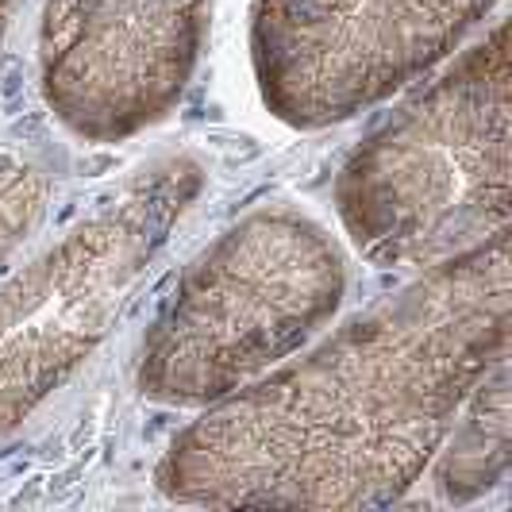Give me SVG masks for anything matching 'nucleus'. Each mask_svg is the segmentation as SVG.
<instances>
[{
    "instance_id": "1",
    "label": "nucleus",
    "mask_w": 512,
    "mask_h": 512,
    "mask_svg": "<svg viewBox=\"0 0 512 512\" xmlns=\"http://www.w3.org/2000/svg\"><path fill=\"white\" fill-rule=\"evenodd\" d=\"M509 355V228L420 270L297 362L208 405L154 486L212 509H385Z\"/></svg>"
},
{
    "instance_id": "2",
    "label": "nucleus",
    "mask_w": 512,
    "mask_h": 512,
    "mask_svg": "<svg viewBox=\"0 0 512 512\" xmlns=\"http://www.w3.org/2000/svg\"><path fill=\"white\" fill-rule=\"evenodd\" d=\"M335 212L378 270H432L509 228V20H497L347 154Z\"/></svg>"
},
{
    "instance_id": "3",
    "label": "nucleus",
    "mask_w": 512,
    "mask_h": 512,
    "mask_svg": "<svg viewBox=\"0 0 512 512\" xmlns=\"http://www.w3.org/2000/svg\"><path fill=\"white\" fill-rule=\"evenodd\" d=\"M347 258L316 216L258 205L201 247L139 351V393L208 409L305 351L347 297Z\"/></svg>"
},
{
    "instance_id": "4",
    "label": "nucleus",
    "mask_w": 512,
    "mask_h": 512,
    "mask_svg": "<svg viewBox=\"0 0 512 512\" xmlns=\"http://www.w3.org/2000/svg\"><path fill=\"white\" fill-rule=\"evenodd\" d=\"M205 189L189 151L131 170L39 258L0 282V439L97 351Z\"/></svg>"
},
{
    "instance_id": "5",
    "label": "nucleus",
    "mask_w": 512,
    "mask_h": 512,
    "mask_svg": "<svg viewBox=\"0 0 512 512\" xmlns=\"http://www.w3.org/2000/svg\"><path fill=\"white\" fill-rule=\"evenodd\" d=\"M497 0H255L251 66L289 128H328L432 74Z\"/></svg>"
},
{
    "instance_id": "6",
    "label": "nucleus",
    "mask_w": 512,
    "mask_h": 512,
    "mask_svg": "<svg viewBox=\"0 0 512 512\" xmlns=\"http://www.w3.org/2000/svg\"><path fill=\"white\" fill-rule=\"evenodd\" d=\"M212 0H43L39 89L85 143H124L162 124L189 89Z\"/></svg>"
},
{
    "instance_id": "7",
    "label": "nucleus",
    "mask_w": 512,
    "mask_h": 512,
    "mask_svg": "<svg viewBox=\"0 0 512 512\" xmlns=\"http://www.w3.org/2000/svg\"><path fill=\"white\" fill-rule=\"evenodd\" d=\"M432 489L443 505H470L505 482L509 470V355L489 366L462 401L436 451Z\"/></svg>"
},
{
    "instance_id": "8",
    "label": "nucleus",
    "mask_w": 512,
    "mask_h": 512,
    "mask_svg": "<svg viewBox=\"0 0 512 512\" xmlns=\"http://www.w3.org/2000/svg\"><path fill=\"white\" fill-rule=\"evenodd\" d=\"M51 181L24 154L0 147V270L31 243L47 216Z\"/></svg>"
},
{
    "instance_id": "9",
    "label": "nucleus",
    "mask_w": 512,
    "mask_h": 512,
    "mask_svg": "<svg viewBox=\"0 0 512 512\" xmlns=\"http://www.w3.org/2000/svg\"><path fill=\"white\" fill-rule=\"evenodd\" d=\"M12 4H16V0H0V35H4V27H8V16H12Z\"/></svg>"
}]
</instances>
